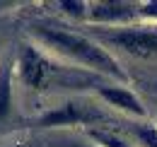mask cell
<instances>
[{
    "mask_svg": "<svg viewBox=\"0 0 157 147\" xmlns=\"http://www.w3.org/2000/svg\"><path fill=\"white\" fill-rule=\"evenodd\" d=\"M90 135H92V140H94V142H99L101 147H126V142H123L121 138H116V135H111V133H101V130H92Z\"/></svg>",
    "mask_w": 157,
    "mask_h": 147,
    "instance_id": "9c48e42d",
    "label": "cell"
},
{
    "mask_svg": "<svg viewBox=\"0 0 157 147\" xmlns=\"http://www.w3.org/2000/svg\"><path fill=\"white\" fill-rule=\"evenodd\" d=\"M99 118V113L90 109V106H82V104H75V101H65L56 106L53 111L44 113L39 118V126L44 128H56V126H75V123H87V121H94Z\"/></svg>",
    "mask_w": 157,
    "mask_h": 147,
    "instance_id": "5b68a950",
    "label": "cell"
},
{
    "mask_svg": "<svg viewBox=\"0 0 157 147\" xmlns=\"http://www.w3.org/2000/svg\"><path fill=\"white\" fill-rule=\"evenodd\" d=\"M138 15L147 19H157V0H147V2L138 5Z\"/></svg>",
    "mask_w": 157,
    "mask_h": 147,
    "instance_id": "8fae6325",
    "label": "cell"
},
{
    "mask_svg": "<svg viewBox=\"0 0 157 147\" xmlns=\"http://www.w3.org/2000/svg\"><path fill=\"white\" fill-rule=\"evenodd\" d=\"M12 106V87H10V73H0V118H5Z\"/></svg>",
    "mask_w": 157,
    "mask_h": 147,
    "instance_id": "52a82bcc",
    "label": "cell"
},
{
    "mask_svg": "<svg viewBox=\"0 0 157 147\" xmlns=\"http://www.w3.org/2000/svg\"><path fill=\"white\" fill-rule=\"evenodd\" d=\"M60 7L70 17H87V2H82V0H63Z\"/></svg>",
    "mask_w": 157,
    "mask_h": 147,
    "instance_id": "30bf717a",
    "label": "cell"
},
{
    "mask_svg": "<svg viewBox=\"0 0 157 147\" xmlns=\"http://www.w3.org/2000/svg\"><path fill=\"white\" fill-rule=\"evenodd\" d=\"M10 147H32L29 142H15V145H10Z\"/></svg>",
    "mask_w": 157,
    "mask_h": 147,
    "instance_id": "7c38bea8",
    "label": "cell"
},
{
    "mask_svg": "<svg viewBox=\"0 0 157 147\" xmlns=\"http://www.w3.org/2000/svg\"><path fill=\"white\" fill-rule=\"evenodd\" d=\"M97 94L104 99V101H109L111 106L126 111V113H133L138 118L145 116V106L140 104V99H138L128 87H109V85H106V87H99Z\"/></svg>",
    "mask_w": 157,
    "mask_h": 147,
    "instance_id": "8992f818",
    "label": "cell"
},
{
    "mask_svg": "<svg viewBox=\"0 0 157 147\" xmlns=\"http://www.w3.org/2000/svg\"><path fill=\"white\" fill-rule=\"evenodd\" d=\"M32 34L39 39L46 48H51L53 53L63 55V58L78 63V65L87 68V70L109 75V77H116V80H126V73L118 68L116 58L111 53H106V48H101L92 39L80 36L75 32H68V29L46 27V24L32 27Z\"/></svg>",
    "mask_w": 157,
    "mask_h": 147,
    "instance_id": "6da1fadb",
    "label": "cell"
},
{
    "mask_svg": "<svg viewBox=\"0 0 157 147\" xmlns=\"http://www.w3.org/2000/svg\"><path fill=\"white\" fill-rule=\"evenodd\" d=\"M106 43L126 51L133 58H155L157 55V27H123L101 34Z\"/></svg>",
    "mask_w": 157,
    "mask_h": 147,
    "instance_id": "3957f363",
    "label": "cell"
},
{
    "mask_svg": "<svg viewBox=\"0 0 157 147\" xmlns=\"http://www.w3.org/2000/svg\"><path fill=\"white\" fill-rule=\"evenodd\" d=\"M68 147H94V145H80V142H70Z\"/></svg>",
    "mask_w": 157,
    "mask_h": 147,
    "instance_id": "4fadbf2b",
    "label": "cell"
},
{
    "mask_svg": "<svg viewBox=\"0 0 157 147\" xmlns=\"http://www.w3.org/2000/svg\"><path fill=\"white\" fill-rule=\"evenodd\" d=\"M138 17V7L131 2H118V0H101L87 5V19L94 24H121Z\"/></svg>",
    "mask_w": 157,
    "mask_h": 147,
    "instance_id": "277c9868",
    "label": "cell"
},
{
    "mask_svg": "<svg viewBox=\"0 0 157 147\" xmlns=\"http://www.w3.org/2000/svg\"><path fill=\"white\" fill-rule=\"evenodd\" d=\"M17 68H20V77L22 82L32 89H48L56 80L60 77V68H56L46 55L41 53L36 46H22L20 48V58H17Z\"/></svg>",
    "mask_w": 157,
    "mask_h": 147,
    "instance_id": "7a4b0ae2",
    "label": "cell"
},
{
    "mask_svg": "<svg viewBox=\"0 0 157 147\" xmlns=\"http://www.w3.org/2000/svg\"><path fill=\"white\" fill-rule=\"evenodd\" d=\"M136 138L143 147H157V128L155 126H136Z\"/></svg>",
    "mask_w": 157,
    "mask_h": 147,
    "instance_id": "ba28073f",
    "label": "cell"
}]
</instances>
